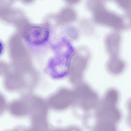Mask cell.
<instances>
[{
	"label": "cell",
	"instance_id": "cell-1",
	"mask_svg": "<svg viewBox=\"0 0 131 131\" xmlns=\"http://www.w3.org/2000/svg\"><path fill=\"white\" fill-rule=\"evenodd\" d=\"M73 91L75 101H80L84 108L90 109L96 105L98 98V95L87 84L85 83L79 84Z\"/></svg>",
	"mask_w": 131,
	"mask_h": 131
},
{
	"label": "cell",
	"instance_id": "cell-9",
	"mask_svg": "<svg viewBox=\"0 0 131 131\" xmlns=\"http://www.w3.org/2000/svg\"><path fill=\"white\" fill-rule=\"evenodd\" d=\"M119 3L122 6L124 7H127L129 6L131 4V2L129 1H119Z\"/></svg>",
	"mask_w": 131,
	"mask_h": 131
},
{
	"label": "cell",
	"instance_id": "cell-3",
	"mask_svg": "<svg viewBox=\"0 0 131 131\" xmlns=\"http://www.w3.org/2000/svg\"><path fill=\"white\" fill-rule=\"evenodd\" d=\"M49 34L47 28L38 25L29 26L24 32L26 40L29 43L35 45L40 44L46 41L48 39Z\"/></svg>",
	"mask_w": 131,
	"mask_h": 131
},
{
	"label": "cell",
	"instance_id": "cell-10",
	"mask_svg": "<svg viewBox=\"0 0 131 131\" xmlns=\"http://www.w3.org/2000/svg\"><path fill=\"white\" fill-rule=\"evenodd\" d=\"M1 109L2 108V110L4 108L5 105V102L4 98L2 96H1Z\"/></svg>",
	"mask_w": 131,
	"mask_h": 131
},
{
	"label": "cell",
	"instance_id": "cell-4",
	"mask_svg": "<svg viewBox=\"0 0 131 131\" xmlns=\"http://www.w3.org/2000/svg\"><path fill=\"white\" fill-rule=\"evenodd\" d=\"M87 63V59L80 57L76 58L71 62L69 74L71 82L75 84L81 80Z\"/></svg>",
	"mask_w": 131,
	"mask_h": 131
},
{
	"label": "cell",
	"instance_id": "cell-6",
	"mask_svg": "<svg viewBox=\"0 0 131 131\" xmlns=\"http://www.w3.org/2000/svg\"><path fill=\"white\" fill-rule=\"evenodd\" d=\"M125 67V62L117 56H112L108 60L106 65L108 71L114 75H118L121 73Z\"/></svg>",
	"mask_w": 131,
	"mask_h": 131
},
{
	"label": "cell",
	"instance_id": "cell-12",
	"mask_svg": "<svg viewBox=\"0 0 131 131\" xmlns=\"http://www.w3.org/2000/svg\"><path fill=\"white\" fill-rule=\"evenodd\" d=\"M68 131H80L78 129L73 128L70 129Z\"/></svg>",
	"mask_w": 131,
	"mask_h": 131
},
{
	"label": "cell",
	"instance_id": "cell-5",
	"mask_svg": "<svg viewBox=\"0 0 131 131\" xmlns=\"http://www.w3.org/2000/svg\"><path fill=\"white\" fill-rule=\"evenodd\" d=\"M4 81L6 87L12 90L19 88L24 83L22 76L15 71L8 73L6 75Z\"/></svg>",
	"mask_w": 131,
	"mask_h": 131
},
{
	"label": "cell",
	"instance_id": "cell-11",
	"mask_svg": "<svg viewBox=\"0 0 131 131\" xmlns=\"http://www.w3.org/2000/svg\"><path fill=\"white\" fill-rule=\"evenodd\" d=\"M127 106L128 109L131 111V98L128 102Z\"/></svg>",
	"mask_w": 131,
	"mask_h": 131
},
{
	"label": "cell",
	"instance_id": "cell-2",
	"mask_svg": "<svg viewBox=\"0 0 131 131\" xmlns=\"http://www.w3.org/2000/svg\"><path fill=\"white\" fill-rule=\"evenodd\" d=\"M74 101L75 96L73 90L62 88L50 97L48 103L52 108L61 110L66 108Z\"/></svg>",
	"mask_w": 131,
	"mask_h": 131
},
{
	"label": "cell",
	"instance_id": "cell-7",
	"mask_svg": "<svg viewBox=\"0 0 131 131\" xmlns=\"http://www.w3.org/2000/svg\"><path fill=\"white\" fill-rule=\"evenodd\" d=\"M26 105L23 102L17 101L13 102L10 106V111L13 115L21 116L25 114L27 112Z\"/></svg>",
	"mask_w": 131,
	"mask_h": 131
},
{
	"label": "cell",
	"instance_id": "cell-8",
	"mask_svg": "<svg viewBox=\"0 0 131 131\" xmlns=\"http://www.w3.org/2000/svg\"><path fill=\"white\" fill-rule=\"evenodd\" d=\"M100 127L101 131H116L114 124L111 122L104 123Z\"/></svg>",
	"mask_w": 131,
	"mask_h": 131
}]
</instances>
